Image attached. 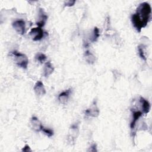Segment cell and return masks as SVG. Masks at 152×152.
I'll list each match as a JSON object with an SVG mask.
<instances>
[{"label":"cell","mask_w":152,"mask_h":152,"mask_svg":"<svg viewBox=\"0 0 152 152\" xmlns=\"http://www.w3.org/2000/svg\"><path fill=\"white\" fill-rule=\"evenodd\" d=\"M12 27L15 30L20 34H24L26 30V23L23 20H15L12 24Z\"/></svg>","instance_id":"3"},{"label":"cell","mask_w":152,"mask_h":152,"mask_svg":"<svg viewBox=\"0 0 152 152\" xmlns=\"http://www.w3.org/2000/svg\"><path fill=\"white\" fill-rule=\"evenodd\" d=\"M29 34L32 37L34 41H38L43 38L44 32L41 27H37L31 28L29 33Z\"/></svg>","instance_id":"4"},{"label":"cell","mask_w":152,"mask_h":152,"mask_svg":"<svg viewBox=\"0 0 152 152\" xmlns=\"http://www.w3.org/2000/svg\"><path fill=\"white\" fill-rule=\"evenodd\" d=\"M71 93V89L66 90L62 93H61L58 96V100L62 103H65L69 98V94Z\"/></svg>","instance_id":"11"},{"label":"cell","mask_w":152,"mask_h":152,"mask_svg":"<svg viewBox=\"0 0 152 152\" xmlns=\"http://www.w3.org/2000/svg\"><path fill=\"white\" fill-rule=\"evenodd\" d=\"M36 59L41 63H43L46 61V56L42 53H39L36 55Z\"/></svg>","instance_id":"15"},{"label":"cell","mask_w":152,"mask_h":152,"mask_svg":"<svg viewBox=\"0 0 152 152\" xmlns=\"http://www.w3.org/2000/svg\"><path fill=\"white\" fill-rule=\"evenodd\" d=\"M84 56L86 61L90 64H93L95 62V56L94 55L91 53L88 50H87L85 51L84 53Z\"/></svg>","instance_id":"13"},{"label":"cell","mask_w":152,"mask_h":152,"mask_svg":"<svg viewBox=\"0 0 152 152\" xmlns=\"http://www.w3.org/2000/svg\"><path fill=\"white\" fill-rule=\"evenodd\" d=\"M151 8L148 2H142L139 5L137 11L131 17V21L134 27L140 32L141 29L145 27L150 18Z\"/></svg>","instance_id":"1"},{"label":"cell","mask_w":152,"mask_h":152,"mask_svg":"<svg viewBox=\"0 0 152 152\" xmlns=\"http://www.w3.org/2000/svg\"><path fill=\"white\" fill-rule=\"evenodd\" d=\"M99 36H100L99 30V28H98L97 27H94L92 37H91V38L90 39L91 42H94L97 41V39L99 38Z\"/></svg>","instance_id":"14"},{"label":"cell","mask_w":152,"mask_h":152,"mask_svg":"<svg viewBox=\"0 0 152 152\" xmlns=\"http://www.w3.org/2000/svg\"><path fill=\"white\" fill-rule=\"evenodd\" d=\"M34 91L37 96H43L46 94V90L45 88L43 83L38 81L34 85Z\"/></svg>","instance_id":"7"},{"label":"cell","mask_w":152,"mask_h":152,"mask_svg":"<svg viewBox=\"0 0 152 152\" xmlns=\"http://www.w3.org/2000/svg\"><path fill=\"white\" fill-rule=\"evenodd\" d=\"M42 131L44 134H45L49 137H51L53 135V131L51 129L45 128L44 126H43L42 128Z\"/></svg>","instance_id":"16"},{"label":"cell","mask_w":152,"mask_h":152,"mask_svg":"<svg viewBox=\"0 0 152 152\" xmlns=\"http://www.w3.org/2000/svg\"><path fill=\"white\" fill-rule=\"evenodd\" d=\"M12 53L15 58V61L17 65L22 68L26 69L28 64V59L27 56L25 54L15 50L12 52Z\"/></svg>","instance_id":"2"},{"label":"cell","mask_w":152,"mask_h":152,"mask_svg":"<svg viewBox=\"0 0 152 152\" xmlns=\"http://www.w3.org/2000/svg\"><path fill=\"white\" fill-rule=\"evenodd\" d=\"M138 54H139V56H140V58L144 60V61H146V57H145V55L144 54V50H143V48L142 47V46H139L138 47Z\"/></svg>","instance_id":"17"},{"label":"cell","mask_w":152,"mask_h":152,"mask_svg":"<svg viewBox=\"0 0 152 152\" xmlns=\"http://www.w3.org/2000/svg\"><path fill=\"white\" fill-rule=\"evenodd\" d=\"M48 19V16L45 14L43 9L40 8L39 10V18L38 20L36 21V24L37 27H42L45 25L46 20Z\"/></svg>","instance_id":"6"},{"label":"cell","mask_w":152,"mask_h":152,"mask_svg":"<svg viewBox=\"0 0 152 152\" xmlns=\"http://www.w3.org/2000/svg\"><path fill=\"white\" fill-rule=\"evenodd\" d=\"M140 102L141 104V107L143 113L145 114H147L150 110V104L149 102L142 97H140Z\"/></svg>","instance_id":"9"},{"label":"cell","mask_w":152,"mask_h":152,"mask_svg":"<svg viewBox=\"0 0 152 152\" xmlns=\"http://www.w3.org/2000/svg\"><path fill=\"white\" fill-rule=\"evenodd\" d=\"M31 150L30 149V147H29L28 145H25V146L22 149V151H26V152H28V151H31Z\"/></svg>","instance_id":"19"},{"label":"cell","mask_w":152,"mask_h":152,"mask_svg":"<svg viewBox=\"0 0 152 152\" xmlns=\"http://www.w3.org/2000/svg\"><path fill=\"white\" fill-rule=\"evenodd\" d=\"M75 3V1L69 0V1H65L64 3V5H65V6H66V7H71V6H73Z\"/></svg>","instance_id":"18"},{"label":"cell","mask_w":152,"mask_h":152,"mask_svg":"<svg viewBox=\"0 0 152 152\" xmlns=\"http://www.w3.org/2000/svg\"><path fill=\"white\" fill-rule=\"evenodd\" d=\"M54 71V68L53 65L51 64L50 62H47L44 66L43 68V75L45 77H48L50 74H52V72Z\"/></svg>","instance_id":"10"},{"label":"cell","mask_w":152,"mask_h":152,"mask_svg":"<svg viewBox=\"0 0 152 152\" xmlns=\"http://www.w3.org/2000/svg\"><path fill=\"white\" fill-rule=\"evenodd\" d=\"M142 113L141 111H134L132 112V120L130 124V127L132 129L134 128L137 121L142 116Z\"/></svg>","instance_id":"12"},{"label":"cell","mask_w":152,"mask_h":152,"mask_svg":"<svg viewBox=\"0 0 152 152\" xmlns=\"http://www.w3.org/2000/svg\"><path fill=\"white\" fill-rule=\"evenodd\" d=\"M31 125L32 126V128L35 131H42V128L43 126L42 125V123L35 116H33L31 119Z\"/></svg>","instance_id":"8"},{"label":"cell","mask_w":152,"mask_h":152,"mask_svg":"<svg viewBox=\"0 0 152 152\" xmlns=\"http://www.w3.org/2000/svg\"><path fill=\"white\" fill-rule=\"evenodd\" d=\"M89 151H97V149H96V144H93V145L90 147Z\"/></svg>","instance_id":"20"},{"label":"cell","mask_w":152,"mask_h":152,"mask_svg":"<svg viewBox=\"0 0 152 152\" xmlns=\"http://www.w3.org/2000/svg\"><path fill=\"white\" fill-rule=\"evenodd\" d=\"M99 109L97 106L96 102H94L90 108L85 110V115L88 116L97 117L99 115Z\"/></svg>","instance_id":"5"}]
</instances>
